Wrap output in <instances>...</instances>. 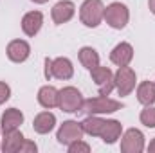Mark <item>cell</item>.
<instances>
[{
    "instance_id": "52a82bcc",
    "label": "cell",
    "mask_w": 155,
    "mask_h": 153,
    "mask_svg": "<svg viewBox=\"0 0 155 153\" xmlns=\"http://www.w3.org/2000/svg\"><path fill=\"white\" fill-rule=\"evenodd\" d=\"M116 83H117V88H119V94L121 96H128L134 90V86H135V74H134V70L128 69V67H121L116 76Z\"/></svg>"
},
{
    "instance_id": "484cf974",
    "label": "cell",
    "mask_w": 155,
    "mask_h": 153,
    "mask_svg": "<svg viewBox=\"0 0 155 153\" xmlns=\"http://www.w3.org/2000/svg\"><path fill=\"white\" fill-rule=\"evenodd\" d=\"M150 9L155 13V0H150Z\"/></svg>"
},
{
    "instance_id": "ac0fdd59",
    "label": "cell",
    "mask_w": 155,
    "mask_h": 153,
    "mask_svg": "<svg viewBox=\"0 0 155 153\" xmlns=\"http://www.w3.org/2000/svg\"><path fill=\"white\" fill-rule=\"evenodd\" d=\"M38 99H40V103L43 106H47V108L56 106L58 105V92L52 86H43L38 94Z\"/></svg>"
},
{
    "instance_id": "9c48e42d",
    "label": "cell",
    "mask_w": 155,
    "mask_h": 153,
    "mask_svg": "<svg viewBox=\"0 0 155 153\" xmlns=\"http://www.w3.org/2000/svg\"><path fill=\"white\" fill-rule=\"evenodd\" d=\"M92 77H94V81L99 85V94H101V96H107V94L112 90L114 79H112V72H110L108 69H105V67H96V69H92Z\"/></svg>"
},
{
    "instance_id": "d6986e66",
    "label": "cell",
    "mask_w": 155,
    "mask_h": 153,
    "mask_svg": "<svg viewBox=\"0 0 155 153\" xmlns=\"http://www.w3.org/2000/svg\"><path fill=\"white\" fill-rule=\"evenodd\" d=\"M79 60H81V63H83L87 69H90V70L96 69L97 63H99V56H97L96 50L90 49V47H85V49L79 50Z\"/></svg>"
},
{
    "instance_id": "d4e9b609",
    "label": "cell",
    "mask_w": 155,
    "mask_h": 153,
    "mask_svg": "<svg viewBox=\"0 0 155 153\" xmlns=\"http://www.w3.org/2000/svg\"><path fill=\"white\" fill-rule=\"evenodd\" d=\"M18 151H36V146L33 142H22V146H20Z\"/></svg>"
},
{
    "instance_id": "44dd1931",
    "label": "cell",
    "mask_w": 155,
    "mask_h": 153,
    "mask_svg": "<svg viewBox=\"0 0 155 153\" xmlns=\"http://www.w3.org/2000/svg\"><path fill=\"white\" fill-rule=\"evenodd\" d=\"M103 124H105V121H101V119H97V117H88V119L83 122V130L88 132L90 135H99L101 130H103Z\"/></svg>"
},
{
    "instance_id": "4fadbf2b",
    "label": "cell",
    "mask_w": 155,
    "mask_h": 153,
    "mask_svg": "<svg viewBox=\"0 0 155 153\" xmlns=\"http://www.w3.org/2000/svg\"><path fill=\"white\" fill-rule=\"evenodd\" d=\"M40 25H41V15H40L38 11H33V13L25 15L24 20H22V29L29 36H35L38 33Z\"/></svg>"
},
{
    "instance_id": "7c38bea8",
    "label": "cell",
    "mask_w": 155,
    "mask_h": 153,
    "mask_svg": "<svg viewBox=\"0 0 155 153\" xmlns=\"http://www.w3.org/2000/svg\"><path fill=\"white\" fill-rule=\"evenodd\" d=\"M132 56H134V50H132V47L128 45V43H121V45H117L116 49H114V52H112V61L119 65V67H126L128 63H130V60H132Z\"/></svg>"
},
{
    "instance_id": "83f0119b",
    "label": "cell",
    "mask_w": 155,
    "mask_h": 153,
    "mask_svg": "<svg viewBox=\"0 0 155 153\" xmlns=\"http://www.w3.org/2000/svg\"><path fill=\"white\" fill-rule=\"evenodd\" d=\"M35 2H47V0H35Z\"/></svg>"
},
{
    "instance_id": "3957f363",
    "label": "cell",
    "mask_w": 155,
    "mask_h": 153,
    "mask_svg": "<svg viewBox=\"0 0 155 153\" xmlns=\"http://www.w3.org/2000/svg\"><path fill=\"white\" fill-rule=\"evenodd\" d=\"M45 65H47V69H45V76L47 77L54 76V77H58V79H69V77L72 76V65L65 58H58L54 61L47 60Z\"/></svg>"
},
{
    "instance_id": "603a6c76",
    "label": "cell",
    "mask_w": 155,
    "mask_h": 153,
    "mask_svg": "<svg viewBox=\"0 0 155 153\" xmlns=\"http://www.w3.org/2000/svg\"><path fill=\"white\" fill-rule=\"evenodd\" d=\"M69 150H71V153H78V151H88V146H87V144H83V142H79V141H76V142H74V144H71V148H69Z\"/></svg>"
},
{
    "instance_id": "7402d4cb",
    "label": "cell",
    "mask_w": 155,
    "mask_h": 153,
    "mask_svg": "<svg viewBox=\"0 0 155 153\" xmlns=\"http://www.w3.org/2000/svg\"><path fill=\"white\" fill-rule=\"evenodd\" d=\"M141 121L146 126H155V108H146L141 114Z\"/></svg>"
},
{
    "instance_id": "e0dca14e",
    "label": "cell",
    "mask_w": 155,
    "mask_h": 153,
    "mask_svg": "<svg viewBox=\"0 0 155 153\" xmlns=\"http://www.w3.org/2000/svg\"><path fill=\"white\" fill-rule=\"evenodd\" d=\"M52 126H54V115L49 114V112H43V114H40L38 117L35 119V130H36L38 133H47V132H51Z\"/></svg>"
},
{
    "instance_id": "ffe728a7",
    "label": "cell",
    "mask_w": 155,
    "mask_h": 153,
    "mask_svg": "<svg viewBox=\"0 0 155 153\" xmlns=\"http://www.w3.org/2000/svg\"><path fill=\"white\" fill-rule=\"evenodd\" d=\"M137 96H139V101L144 103V105H150L155 101V85H152L150 81H144L139 90H137Z\"/></svg>"
},
{
    "instance_id": "4316f807",
    "label": "cell",
    "mask_w": 155,
    "mask_h": 153,
    "mask_svg": "<svg viewBox=\"0 0 155 153\" xmlns=\"http://www.w3.org/2000/svg\"><path fill=\"white\" fill-rule=\"evenodd\" d=\"M150 151H152V153H155V141L152 142V144H150Z\"/></svg>"
},
{
    "instance_id": "6da1fadb",
    "label": "cell",
    "mask_w": 155,
    "mask_h": 153,
    "mask_svg": "<svg viewBox=\"0 0 155 153\" xmlns=\"http://www.w3.org/2000/svg\"><path fill=\"white\" fill-rule=\"evenodd\" d=\"M105 16V7L101 0H87L81 5V22L88 27H96Z\"/></svg>"
},
{
    "instance_id": "ba28073f",
    "label": "cell",
    "mask_w": 155,
    "mask_h": 153,
    "mask_svg": "<svg viewBox=\"0 0 155 153\" xmlns=\"http://www.w3.org/2000/svg\"><path fill=\"white\" fill-rule=\"evenodd\" d=\"M121 150L124 153H139L143 150V133L139 130H128L121 142Z\"/></svg>"
},
{
    "instance_id": "7a4b0ae2",
    "label": "cell",
    "mask_w": 155,
    "mask_h": 153,
    "mask_svg": "<svg viewBox=\"0 0 155 153\" xmlns=\"http://www.w3.org/2000/svg\"><path fill=\"white\" fill-rule=\"evenodd\" d=\"M58 105H60V108L65 110V112H78V110L83 106L81 94L78 92L76 88H72V86L63 88V90L58 94Z\"/></svg>"
},
{
    "instance_id": "5b68a950",
    "label": "cell",
    "mask_w": 155,
    "mask_h": 153,
    "mask_svg": "<svg viewBox=\"0 0 155 153\" xmlns=\"http://www.w3.org/2000/svg\"><path fill=\"white\" fill-rule=\"evenodd\" d=\"M83 108L87 112H92V114H105V112H116V110H119L121 105L117 101L107 99L105 96H101L97 99H90V101L83 103Z\"/></svg>"
},
{
    "instance_id": "9a60e30c",
    "label": "cell",
    "mask_w": 155,
    "mask_h": 153,
    "mask_svg": "<svg viewBox=\"0 0 155 153\" xmlns=\"http://www.w3.org/2000/svg\"><path fill=\"white\" fill-rule=\"evenodd\" d=\"M24 142V137L20 132L13 130V132H5V139H4V144H2V150L4 151H18L20 146Z\"/></svg>"
},
{
    "instance_id": "2e32d148",
    "label": "cell",
    "mask_w": 155,
    "mask_h": 153,
    "mask_svg": "<svg viewBox=\"0 0 155 153\" xmlns=\"http://www.w3.org/2000/svg\"><path fill=\"white\" fill-rule=\"evenodd\" d=\"M119 133H121V124L117 121H105L103 130H101L99 135L103 137L105 142H114L117 137H119Z\"/></svg>"
},
{
    "instance_id": "277c9868",
    "label": "cell",
    "mask_w": 155,
    "mask_h": 153,
    "mask_svg": "<svg viewBox=\"0 0 155 153\" xmlns=\"http://www.w3.org/2000/svg\"><path fill=\"white\" fill-rule=\"evenodd\" d=\"M105 18L112 27L121 29L128 22V11H126V7L123 4H112L110 7L105 9Z\"/></svg>"
},
{
    "instance_id": "cb8c5ba5",
    "label": "cell",
    "mask_w": 155,
    "mask_h": 153,
    "mask_svg": "<svg viewBox=\"0 0 155 153\" xmlns=\"http://www.w3.org/2000/svg\"><path fill=\"white\" fill-rule=\"evenodd\" d=\"M9 97V86L5 83H0V105Z\"/></svg>"
},
{
    "instance_id": "8fae6325",
    "label": "cell",
    "mask_w": 155,
    "mask_h": 153,
    "mask_svg": "<svg viewBox=\"0 0 155 153\" xmlns=\"http://www.w3.org/2000/svg\"><path fill=\"white\" fill-rule=\"evenodd\" d=\"M7 56L13 60V61H24L27 56H29V45L22 40H15L9 43L7 47Z\"/></svg>"
},
{
    "instance_id": "5bb4252c",
    "label": "cell",
    "mask_w": 155,
    "mask_h": 153,
    "mask_svg": "<svg viewBox=\"0 0 155 153\" xmlns=\"http://www.w3.org/2000/svg\"><path fill=\"white\" fill-rule=\"evenodd\" d=\"M22 121H24V115L20 114V110H15V108L7 110V112L4 114V117H2V128H4V133H5V132H13V130H16V126L22 124Z\"/></svg>"
},
{
    "instance_id": "8992f818",
    "label": "cell",
    "mask_w": 155,
    "mask_h": 153,
    "mask_svg": "<svg viewBox=\"0 0 155 153\" xmlns=\"http://www.w3.org/2000/svg\"><path fill=\"white\" fill-rule=\"evenodd\" d=\"M81 135H83V126H79L74 121L63 122V126H61L60 132H58V139H60V142H63V144L76 142V141L81 139Z\"/></svg>"
},
{
    "instance_id": "30bf717a",
    "label": "cell",
    "mask_w": 155,
    "mask_h": 153,
    "mask_svg": "<svg viewBox=\"0 0 155 153\" xmlns=\"http://www.w3.org/2000/svg\"><path fill=\"white\" fill-rule=\"evenodd\" d=\"M72 15H74V4L72 2H60L52 9V20L56 24H63V22L71 20Z\"/></svg>"
}]
</instances>
